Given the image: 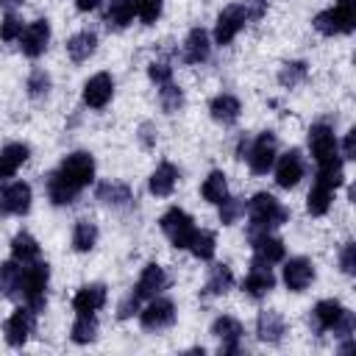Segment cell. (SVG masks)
Returning <instances> with one entry per match:
<instances>
[{
    "label": "cell",
    "mask_w": 356,
    "mask_h": 356,
    "mask_svg": "<svg viewBox=\"0 0 356 356\" xmlns=\"http://www.w3.org/2000/svg\"><path fill=\"white\" fill-rule=\"evenodd\" d=\"M31 200H33V192H31V184L25 181H11L6 186H0V214L8 217H22L31 211Z\"/></svg>",
    "instance_id": "cell-13"
},
{
    "label": "cell",
    "mask_w": 356,
    "mask_h": 356,
    "mask_svg": "<svg viewBox=\"0 0 356 356\" xmlns=\"http://www.w3.org/2000/svg\"><path fill=\"white\" fill-rule=\"evenodd\" d=\"M106 298H108V289L106 284L95 281V284H83L75 295H72V309L78 314H95L97 309L106 306Z\"/></svg>",
    "instance_id": "cell-22"
},
{
    "label": "cell",
    "mask_w": 356,
    "mask_h": 356,
    "mask_svg": "<svg viewBox=\"0 0 356 356\" xmlns=\"http://www.w3.org/2000/svg\"><path fill=\"white\" fill-rule=\"evenodd\" d=\"M339 156H342L345 161H353V159H356V128H350V131L345 134L342 147H339Z\"/></svg>",
    "instance_id": "cell-48"
},
{
    "label": "cell",
    "mask_w": 356,
    "mask_h": 356,
    "mask_svg": "<svg viewBox=\"0 0 356 356\" xmlns=\"http://www.w3.org/2000/svg\"><path fill=\"white\" fill-rule=\"evenodd\" d=\"M95 197L106 206H114V209H125L134 203V192L128 184H120V181H100L95 186Z\"/></svg>",
    "instance_id": "cell-25"
},
{
    "label": "cell",
    "mask_w": 356,
    "mask_h": 356,
    "mask_svg": "<svg viewBox=\"0 0 356 356\" xmlns=\"http://www.w3.org/2000/svg\"><path fill=\"white\" fill-rule=\"evenodd\" d=\"M248 164H250V172L253 175H267L278 159V139L273 131H261L256 139H250V147H248Z\"/></svg>",
    "instance_id": "cell-8"
},
{
    "label": "cell",
    "mask_w": 356,
    "mask_h": 356,
    "mask_svg": "<svg viewBox=\"0 0 356 356\" xmlns=\"http://www.w3.org/2000/svg\"><path fill=\"white\" fill-rule=\"evenodd\" d=\"M339 270L345 275H353L356 273V245L353 242H345L342 250H339Z\"/></svg>",
    "instance_id": "cell-46"
},
{
    "label": "cell",
    "mask_w": 356,
    "mask_h": 356,
    "mask_svg": "<svg viewBox=\"0 0 356 356\" xmlns=\"http://www.w3.org/2000/svg\"><path fill=\"white\" fill-rule=\"evenodd\" d=\"M139 323L145 331H164L175 323V303L170 298H150L145 309H139Z\"/></svg>",
    "instance_id": "cell-12"
},
{
    "label": "cell",
    "mask_w": 356,
    "mask_h": 356,
    "mask_svg": "<svg viewBox=\"0 0 356 356\" xmlns=\"http://www.w3.org/2000/svg\"><path fill=\"white\" fill-rule=\"evenodd\" d=\"M239 6L245 8L248 22H250V19H261V17H264V11H267V0H242Z\"/></svg>",
    "instance_id": "cell-47"
},
{
    "label": "cell",
    "mask_w": 356,
    "mask_h": 356,
    "mask_svg": "<svg viewBox=\"0 0 356 356\" xmlns=\"http://www.w3.org/2000/svg\"><path fill=\"white\" fill-rule=\"evenodd\" d=\"M309 150H312V159L317 164H325V161H334L339 156V145H337V136H334V128L328 122H314L309 128Z\"/></svg>",
    "instance_id": "cell-11"
},
{
    "label": "cell",
    "mask_w": 356,
    "mask_h": 356,
    "mask_svg": "<svg viewBox=\"0 0 356 356\" xmlns=\"http://www.w3.org/2000/svg\"><path fill=\"white\" fill-rule=\"evenodd\" d=\"M200 195H203V200L220 206V203L228 197V181H225V172H222V170H211V172L206 175V181H203V186H200Z\"/></svg>",
    "instance_id": "cell-35"
},
{
    "label": "cell",
    "mask_w": 356,
    "mask_h": 356,
    "mask_svg": "<svg viewBox=\"0 0 356 356\" xmlns=\"http://www.w3.org/2000/svg\"><path fill=\"white\" fill-rule=\"evenodd\" d=\"M31 156V147L25 142H8L0 150V178H11Z\"/></svg>",
    "instance_id": "cell-28"
},
{
    "label": "cell",
    "mask_w": 356,
    "mask_h": 356,
    "mask_svg": "<svg viewBox=\"0 0 356 356\" xmlns=\"http://www.w3.org/2000/svg\"><path fill=\"white\" fill-rule=\"evenodd\" d=\"M306 78H309V64H306V61H286V64H281V70H278V83H281L284 89H295V86H300Z\"/></svg>",
    "instance_id": "cell-38"
},
{
    "label": "cell",
    "mask_w": 356,
    "mask_h": 356,
    "mask_svg": "<svg viewBox=\"0 0 356 356\" xmlns=\"http://www.w3.org/2000/svg\"><path fill=\"white\" fill-rule=\"evenodd\" d=\"M164 0H136V17L142 19V25H153L161 17Z\"/></svg>",
    "instance_id": "cell-42"
},
{
    "label": "cell",
    "mask_w": 356,
    "mask_h": 356,
    "mask_svg": "<svg viewBox=\"0 0 356 356\" xmlns=\"http://www.w3.org/2000/svg\"><path fill=\"white\" fill-rule=\"evenodd\" d=\"M97 6H100V0H75V8L83 11V14H86V11H95Z\"/></svg>",
    "instance_id": "cell-51"
},
{
    "label": "cell",
    "mask_w": 356,
    "mask_h": 356,
    "mask_svg": "<svg viewBox=\"0 0 356 356\" xmlns=\"http://www.w3.org/2000/svg\"><path fill=\"white\" fill-rule=\"evenodd\" d=\"M211 56V39L203 28H192L184 39V61L186 64H203Z\"/></svg>",
    "instance_id": "cell-26"
},
{
    "label": "cell",
    "mask_w": 356,
    "mask_h": 356,
    "mask_svg": "<svg viewBox=\"0 0 356 356\" xmlns=\"http://www.w3.org/2000/svg\"><path fill=\"white\" fill-rule=\"evenodd\" d=\"M139 306H142V300H139V295L131 289V292L120 300V306H117V320H128V317L139 314Z\"/></svg>",
    "instance_id": "cell-45"
},
{
    "label": "cell",
    "mask_w": 356,
    "mask_h": 356,
    "mask_svg": "<svg viewBox=\"0 0 356 356\" xmlns=\"http://www.w3.org/2000/svg\"><path fill=\"white\" fill-rule=\"evenodd\" d=\"M314 281V264L306 256H295L284 264V284L289 292H306Z\"/></svg>",
    "instance_id": "cell-18"
},
{
    "label": "cell",
    "mask_w": 356,
    "mask_h": 356,
    "mask_svg": "<svg viewBox=\"0 0 356 356\" xmlns=\"http://www.w3.org/2000/svg\"><path fill=\"white\" fill-rule=\"evenodd\" d=\"M47 284H50V264L47 261H31L22 264V275H19V298L28 309H33L36 314L44 312L47 306Z\"/></svg>",
    "instance_id": "cell-5"
},
{
    "label": "cell",
    "mask_w": 356,
    "mask_h": 356,
    "mask_svg": "<svg viewBox=\"0 0 356 356\" xmlns=\"http://www.w3.org/2000/svg\"><path fill=\"white\" fill-rule=\"evenodd\" d=\"M17 42H19L22 56L39 58V56L47 50V42H50V22H47V19H33V22H28V25L22 28V33H19Z\"/></svg>",
    "instance_id": "cell-16"
},
{
    "label": "cell",
    "mask_w": 356,
    "mask_h": 356,
    "mask_svg": "<svg viewBox=\"0 0 356 356\" xmlns=\"http://www.w3.org/2000/svg\"><path fill=\"white\" fill-rule=\"evenodd\" d=\"M245 25H248L245 8H242L239 3L225 6V8L217 14V22H214V44H220V47L231 44V42L239 36V31H242Z\"/></svg>",
    "instance_id": "cell-9"
},
{
    "label": "cell",
    "mask_w": 356,
    "mask_h": 356,
    "mask_svg": "<svg viewBox=\"0 0 356 356\" xmlns=\"http://www.w3.org/2000/svg\"><path fill=\"white\" fill-rule=\"evenodd\" d=\"M273 167H275V184L281 189H295L306 175V159L298 147H289L286 153H281Z\"/></svg>",
    "instance_id": "cell-10"
},
{
    "label": "cell",
    "mask_w": 356,
    "mask_h": 356,
    "mask_svg": "<svg viewBox=\"0 0 356 356\" xmlns=\"http://www.w3.org/2000/svg\"><path fill=\"white\" fill-rule=\"evenodd\" d=\"M345 159L337 156L334 161H325V164H317V175H314V184L306 195V211L312 217H323L328 209H331V200H334V192L342 186L345 181Z\"/></svg>",
    "instance_id": "cell-2"
},
{
    "label": "cell",
    "mask_w": 356,
    "mask_h": 356,
    "mask_svg": "<svg viewBox=\"0 0 356 356\" xmlns=\"http://www.w3.org/2000/svg\"><path fill=\"white\" fill-rule=\"evenodd\" d=\"M11 259L19 261V264L36 261V259H39V242H36L28 231L14 234V239H11Z\"/></svg>",
    "instance_id": "cell-33"
},
{
    "label": "cell",
    "mask_w": 356,
    "mask_h": 356,
    "mask_svg": "<svg viewBox=\"0 0 356 356\" xmlns=\"http://www.w3.org/2000/svg\"><path fill=\"white\" fill-rule=\"evenodd\" d=\"M97 236H100V231L92 220H86V217L75 220V225H72V250L75 253H89L97 245Z\"/></svg>",
    "instance_id": "cell-31"
},
{
    "label": "cell",
    "mask_w": 356,
    "mask_h": 356,
    "mask_svg": "<svg viewBox=\"0 0 356 356\" xmlns=\"http://www.w3.org/2000/svg\"><path fill=\"white\" fill-rule=\"evenodd\" d=\"M248 147H250V136H239V142H236V159H245L248 156Z\"/></svg>",
    "instance_id": "cell-50"
},
{
    "label": "cell",
    "mask_w": 356,
    "mask_h": 356,
    "mask_svg": "<svg viewBox=\"0 0 356 356\" xmlns=\"http://www.w3.org/2000/svg\"><path fill=\"white\" fill-rule=\"evenodd\" d=\"M114 97V78L108 72H95L86 83H83V103L95 111L106 108Z\"/></svg>",
    "instance_id": "cell-17"
},
{
    "label": "cell",
    "mask_w": 356,
    "mask_h": 356,
    "mask_svg": "<svg viewBox=\"0 0 356 356\" xmlns=\"http://www.w3.org/2000/svg\"><path fill=\"white\" fill-rule=\"evenodd\" d=\"M250 248H253V261L250 264H261V267H273V264L284 261V256H286L284 242L273 234H261V236L250 239Z\"/></svg>",
    "instance_id": "cell-19"
},
{
    "label": "cell",
    "mask_w": 356,
    "mask_h": 356,
    "mask_svg": "<svg viewBox=\"0 0 356 356\" xmlns=\"http://www.w3.org/2000/svg\"><path fill=\"white\" fill-rule=\"evenodd\" d=\"M164 286H167V273H164V267L156 264V261H147V264L142 267L139 278H136L134 292L139 295V300H150V298H156Z\"/></svg>",
    "instance_id": "cell-20"
},
{
    "label": "cell",
    "mask_w": 356,
    "mask_h": 356,
    "mask_svg": "<svg viewBox=\"0 0 356 356\" xmlns=\"http://www.w3.org/2000/svg\"><path fill=\"white\" fill-rule=\"evenodd\" d=\"M159 225H161L164 236L170 239V245H172V248H178V250H186V248H189V242H192V236H195V231H197L195 220H192L184 209H178V206L167 209V211L161 214Z\"/></svg>",
    "instance_id": "cell-7"
},
{
    "label": "cell",
    "mask_w": 356,
    "mask_h": 356,
    "mask_svg": "<svg viewBox=\"0 0 356 356\" xmlns=\"http://www.w3.org/2000/svg\"><path fill=\"white\" fill-rule=\"evenodd\" d=\"M242 323L231 314H222L211 323V337L220 339V353L222 356H231V353H242Z\"/></svg>",
    "instance_id": "cell-15"
},
{
    "label": "cell",
    "mask_w": 356,
    "mask_h": 356,
    "mask_svg": "<svg viewBox=\"0 0 356 356\" xmlns=\"http://www.w3.org/2000/svg\"><path fill=\"white\" fill-rule=\"evenodd\" d=\"M320 36H345L356 28V0H337L331 8H323L312 19Z\"/></svg>",
    "instance_id": "cell-6"
},
{
    "label": "cell",
    "mask_w": 356,
    "mask_h": 356,
    "mask_svg": "<svg viewBox=\"0 0 356 356\" xmlns=\"http://www.w3.org/2000/svg\"><path fill=\"white\" fill-rule=\"evenodd\" d=\"M22 33V19L14 11H6V17L0 19V39L3 42H17Z\"/></svg>",
    "instance_id": "cell-43"
},
{
    "label": "cell",
    "mask_w": 356,
    "mask_h": 356,
    "mask_svg": "<svg viewBox=\"0 0 356 356\" xmlns=\"http://www.w3.org/2000/svg\"><path fill=\"white\" fill-rule=\"evenodd\" d=\"M275 286V275L270 267H261V264H250V273L245 275L242 281V292L253 300H261L264 295H270Z\"/></svg>",
    "instance_id": "cell-23"
},
{
    "label": "cell",
    "mask_w": 356,
    "mask_h": 356,
    "mask_svg": "<svg viewBox=\"0 0 356 356\" xmlns=\"http://www.w3.org/2000/svg\"><path fill=\"white\" fill-rule=\"evenodd\" d=\"M25 89H28V95L33 97V100H39V97H44L47 92H50V75L42 70V67H33L31 72H28V81H25Z\"/></svg>",
    "instance_id": "cell-40"
},
{
    "label": "cell",
    "mask_w": 356,
    "mask_h": 356,
    "mask_svg": "<svg viewBox=\"0 0 356 356\" xmlns=\"http://www.w3.org/2000/svg\"><path fill=\"white\" fill-rule=\"evenodd\" d=\"M19 6H25V0H0V8L6 11H17Z\"/></svg>",
    "instance_id": "cell-52"
},
{
    "label": "cell",
    "mask_w": 356,
    "mask_h": 356,
    "mask_svg": "<svg viewBox=\"0 0 356 356\" xmlns=\"http://www.w3.org/2000/svg\"><path fill=\"white\" fill-rule=\"evenodd\" d=\"M97 317L95 314H78L75 317V323H72V328H70V339L75 342V345H89V342H95L97 339Z\"/></svg>",
    "instance_id": "cell-36"
},
{
    "label": "cell",
    "mask_w": 356,
    "mask_h": 356,
    "mask_svg": "<svg viewBox=\"0 0 356 356\" xmlns=\"http://www.w3.org/2000/svg\"><path fill=\"white\" fill-rule=\"evenodd\" d=\"M245 206H248V203H245L242 197H231V195H228V197L220 203V222H222V225H234V222L245 214Z\"/></svg>",
    "instance_id": "cell-41"
},
{
    "label": "cell",
    "mask_w": 356,
    "mask_h": 356,
    "mask_svg": "<svg viewBox=\"0 0 356 356\" xmlns=\"http://www.w3.org/2000/svg\"><path fill=\"white\" fill-rule=\"evenodd\" d=\"M147 78H150L156 86H164V83L172 81V67H170L167 61H153V64L147 67Z\"/></svg>",
    "instance_id": "cell-44"
},
{
    "label": "cell",
    "mask_w": 356,
    "mask_h": 356,
    "mask_svg": "<svg viewBox=\"0 0 356 356\" xmlns=\"http://www.w3.org/2000/svg\"><path fill=\"white\" fill-rule=\"evenodd\" d=\"M95 50H97V33H95V31H78L75 36L67 39V56H70L75 64L92 58Z\"/></svg>",
    "instance_id": "cell-29"
},
{
    "label": "cell",
    "mask_w": 356,
    "mask_h": 356,
    "mask_svg": "<svg viewBox=\"0 0 356 356\" xmlns=\"http://www.w3.org/2000/svg\"><path fill=\"white\" fill-rule=\"evenodd\" d=\"M139 142H142V147H153L156 145V128L150 122L139 125Z\"/></svg>",
    "instance_id": "cell-49"
},
{
    "label": "cell",
    "mask_w": 356,
    "mask_h": 356,
    "mask_svg": "<svg viewBox=\"0 0 356 356\" xmlns=\"http://www.w3.org/2000/svg\"><path fill=\"white\" fill-rule=\"evenodd\" d=\"M231 289H234V273H231V267L228 264H211L209 278L203 284V295L220 298V295H225Z\"/></svg>",
    "instance_id": "cell-30"
},
{
    "label": "cell",
    "mask_w": 356,
    "mask_h": 356,
    "mask_svg": "<svg viewBox=\"0 0 356 356\" xmlns=\"http://www.w3.org/2000/svg\"><path fill=\"white\" fill-rule=\"evenodd\" d=\"M159 100H161V108H164L167 114H175V111L184 108V89L170 81V83L159 86Z\"/></svg>",
    "instance_id": "cell-39"
},
{
    "label": "cell",
    "mask_w": 356,
    "mask_h": 356,
    "mask_svg": "<svg viewBox=\"0 0 356 356\" xmlns=\"http://www.w3.org/2000/svg\"><path fill=\"white\" fill-rule=\"evenodd\" d=\"M186 250H189L195 259H200V261H211V259H214V250H217V236H214L211 231L197 228Z\"/></svg>",
    "instance_id": "cell-37"
},
{
    "label": "cell",
    "mask_w": 356,
    "mask_h": 356,
    "mask_svg": "<svg viewBox=\"0 0 356 356\" xmlns=\"http://www.w3.org/2000/svg\"><path fill=\"white\" fill-rule=\"evenodd\" d=\"M19 275H22V264L8 259L0 264V295L17 300L19 298Z\"/></svg>",
    "instance_id": "cell-34"
},
{
    "label": "cell",
    "mask_w": 356,
    "mask_h": 356,
    "mask_svg": "<svg viewBox=\"0 0 356 356\" xmlns=\"http://www.w3.org/2000/svg\"><path fill=\"white\" fill-rule=\"evenodd\" d=\"M309 325L314 334L334 331V337L345 339V337H353V331H356V314L348 306H342L339 300L325 298V300L314 303V309L309 314Z\"/></svg>",
    "instance_id": "cell-4"
},
{
    "label": "cell",
    "mask_w": 356,
    "mask_h": 356,
    "mask_svg": "<svg viewBox=\"0 0 356 356\" xmlns=\"http://www.w3.org/2000/svg\"><path fill=\"white\" fill-rule=\"evenodd\" d=\"M33 328H36V312L28 309V306H19V309H14V312L8 314L6 325H3L6 342H8L11 348H22V345L31 339Z\"/></svg>",
    "instance_id": "cell-14"
},
{
    "label": "cell",
    "mask_w": 356,
    "mask_h": 356,
    "mask_svg": "<svg viewBox=\"0 0 356 356\" xmlns=\"http://www.w3.org/2000/svg\"><path fill=\"white\" fill-rule=\"evenodd\" d=\"M95 181V156L75 150L61 159V164L47 175V197L53 206H70Z\"/></svg>",
    "instance_id": "cell-1"
},
{
    "label": "cell",
    "mask_w": 356,
    "mask_h": 356,
    "mask_svg": "<svg viewBox=\"0 0 356 356\" xmlns=\"http://www.w3.org/2000/svg\"><path fill=\"white\" fill-rule=\"evenodd\" d=\"M209 114H211V120L214 122H220V125H234L236 120H239V114H242V103L234 97V95H217V97H211V103H209Z\"/></svg>",
    "instance_id": "cell-27"
},
{
    "label": "cell",
    "mask_w": 356,
    "mask_h": 356,
    "mask_svg": "<svg viewBox=\"0 0 356 356\" xmlns=\"http://www.w3.org/2000/svg\"><path fill=\"white\" fill-rule=\"evenodd\" d=\"M284 334H286V320L281 317V312H275V309L259 312V317H256V337H259V342L278 345L284 339Z\"/></svg>",
    "instance_id": "cell-21"
},
{
    "label": "cell",
    "mask_w": 356,
    "mask_h": 356,
    "mask_svg": "<svg viewBox=\"0 0 356 356\" xmlns=\"http://www.w3.org/2000/svg\"><path fill=\"white\" fill-rule=\"evenodd\" d=\"M245 211H248V239L270 234L273 228H278L289 220V209L278 197H273L270 192H256L248 200Z\"/></svg>",
    "instance_id": "cell-3"
},
{
    "label": "cell",
    "mask_w": 356,
    "mask_h": 356,
    "mask_svg": "<svg viewBox=\"0 0 356 356\" xmlns=\"http://www.w3.org/2000/svg\"><path fill=\"white\" fill-rule=\"evenodd\" d=\"M134 14H136V0H108L106 25L122 31V28H128L134 22Z\"/></svg>",
    "instance_id": "cell-32"
},
{
    "label": "cell",
    "mask_w": 356,
    "mask_h": 356,
    "mask_svg": "<svg viewBox=\"0 0 356 356\" xmlns=\"http://www.w3.org/2000/svg\"><path fill=\"white\" fill-rule=\"evenodd\" d=\"M178 178H181L178 167H175L172 161H161V164L150 172L147 189H150V195H156V197H170L172 189H175V184H178Z\"/></svg>",
    "instance_id": "cell-24"
}]
</instances>
